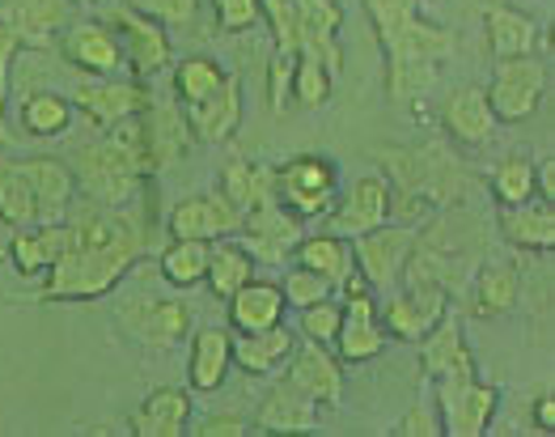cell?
<instances>
[{
	"label": "cell",
	"mask_w": 555,
	"mask_h": 437,
	"mask_svg": "<svg viewBox=\"0 0 555 437\" xmlns=\"http://www.w3.org/2000/svg\"><path fill=\"white\" fill-rule=\"evenodd\" d=\"M68 221V246L64 255L47 268L43 301H93L106 297L124 281L128 268H137V259L149 246V234L124 208H86Z\"/></svg>",
	"instance_id": "1"
},
{
	"label": "cell",
	"mask_w": 555,
	"mask_h": 437,
	"mask_svg": "<svg viewBox=\"0 0 555 437\" xmlns=\"http://www.w3.org/2000/svg\"><path fill=\"white\" fill-rule=\"evenodd\" d=\"M386 51V94L412 102L428 90L437 64L454 51V35L420 17V0H365Z\"/></svg>",
	"instance_id": "2"
},
{
	"label": "cell",
	"mask_w": 555,
	"mask_h": 437,
	"mask_svg": "<svg viewBox=\"0 0 555 437\" xmlns=\"http://www.w3.org/2000/svg\"><path fill=\"white\" fill-rule=\"evenodd\" d=\"M102 132H106L102 141L81 145L68 162L77 192L98 208H128L137 200V188L149 179L137 137V115L115 124V128H102Z\"/></svg>",
	"instance_id": "3"
},
{
	"label": "cell",
	"mask_w": 555,
	"mask_h": 437,
	"mask_svg": "<svg viewBox=\"0 0 555 437\" xmlns=\"http://www.w3.org/2000/svg\"><path fill=\"white\" fill-rule=\"evenodd\" d=\"M276 200L301 221H319L339 200V166L323 153H297L276 166Z\"/></svg>",
	"instance_id": "4"
},
{
	"label": "cell",
	"mask_w": 555,
	"mask_h": 437,
	"mask_svg": "<svg viewBox=\"0 0 555 437\" xmlns=\"http://www.w3.org/2000/svg\"><path fill=\"white\" fill-rule=\"evenodd\" d=\"M115 323L144 348H175L191 336V306L162 293H128L115 306Z\"/></svg>",
	"instance_id": "5"
},
{
	"label": "cell",
	"mask_w": 555,
	"mask_h": 437,
	"mask_svg": "<svg viewBox=\"0 0 555 437\" xmlns=\"http://www.w3.org/2000/svg\"><path fill=\"white\" fill-rule=\"evenodd\" d=\"M483 98H488L496 124H526L547 98V64L539 55L496 60V73H492Z\"/></svg>",
	"instance_id": "6"
},
{
	"label": "cell",
	"mask_w": 555,
	"mask_h": 437,
	"mask_svg": "<svg viewBox=\"0 0 555 437\" xmlns=\"http://www.w3.org/2000/svg\"><path fill=\"white\" fill-rule=\"evenodd\" d=\"M433 395H437V416H441V434L446 437H483L492 429L496 408H501V387L479 383V374L433 383Z\"/></svg>",
	"instance_id": "7"
},
{
	"label": "cell",
	"mask_w": 555,
	"mask_h": 437,
	"mask_svg": "<svg viewBox=\"0 0 555 437\" xmlns=\"http://www.w3.org/2000/svg\"><path fill=\"white\" fill-rule=\"evenodd\" d=\"M102 22L115 30V39H119V48H124V60H128L132 77L149 81V77H157L162 68L175 64V48H170L166 26L153 22V17H144V13H137L132 4H124V0L111 4Z\"/></svg>",
	"instance_id": "8"
},
{
	"label": "cell",
	"mask_w": 555,
	"mask_h": 437,
	"mask_svg": "<svg viewBox=\"0 0 555 437\" xmlns=\"http://www.w3.org/2000/svg\"><path fill=\"white\" fill-rule=\"evenodd\" d=\"M450 310V290L424 277H408V290L395 293L377 306V323L386 332V340H408L416 344L441 314Z\"/></svg>",
	"instance_id": "9"
},
{
	"label": "cell",
	"mask_w": 555,
	"mask_h": 437,
	"mask_svg": "<svg viewBox=\"0 0 555 437\" xmlns=\"http://www.w3.org/2000/svg\"><path fill=\"white\" fill-rule=\"evenodd\" d=\"M395 213V188L386 175H361L348 192H339V200L331 204V213L319 217L326 234H339V239H361L377 226H386Z\"/></svg>",
	"instance_id": "10"
},
{
	"label": "cell",
	"mask_w": 555,
	"mask_h": 437,
	"mask_svg": "<svg viewBox=\"0 0 555 437\" xmlns=\"http://www.w3.org/2000/svg\"><path fill=\"white\" fill-rule=\"evenodd\" d=\"M301 234H306V230H301V217L288 213L280 200H268V204L242 213V226H237L233 239L250 250L255 264L280 268V264L293 259V246L301 243Z\"/></svg>",
	"instance_id": "11"
},
{
	"label": "cell",
	"mask_w": 555,
	"mask_h": 437,
	"mask_svg": "<svg viewBox=\"0 0 555 437\" xmlns=\"http://www.w3.org/2000/svg\"><path fill=\"white\" fill-rule=\"evenodd\" d=\"M412 246H416V230L412 226H377L370 234L352 239V268L370 281L373 293H390L399 285L408 259H412Z\"/></svg>",
	"instance_id": "12"
},
{
	"label": "cell",
	"mask_w": 555,
	"mask_h": 437,
	"mask_svg": "<svg viewBox=\"0 0 555 437\" xmlns=\"http://www.w3.org/2000/svg\"><path fill=\"white\" fill-rule=\"evenodd\" d=\"M137 137H140V153H144V170L149 179L153 175H166L170 166L183 162V153L191 149L195 132L186 124V111L170 106V102H149L137 115Z\"/></svg>",
	"instance_id": "13"
},
{
	"label": "cell",
	"mask_w": 555,
	"mask_h": 437,
	"mask_svg": "<svg viewBox=\"0 0 555 437\" xmlns=\"http://www.w3.org/2000/svg\"><path fill=\"white\" fill-rule=\"evenodd\" d=\"M64 4L60 0H13L0 4V90L9 86V64L17 48H47L51 30L60 26Z\"/></svg>",
	"instance_id": "14"
},
{
	"label": "cell",
	"mask_w": 555,
	"mask_h": 437,
	"mask_svg": "<svg viewBox=\"0 0 555 437\" xmlns=\"http://www.w3.org/2000/svg\"><path fill=\"white\" fill-rule=\"evenodd\" d=\"M153 98L144 90V81L140 77H119V73L115 77H86L73 90V111H81L98 128H115V124L132 119Z\"/></svg>",
	"instance_id": "15"
},
{
	"label": "cell",
	"mask_w": 555,
	"mask_h": 437,
	"mask_svg": "<svg viewBox=\"0 0 555 437\" xmlns=\"http://www.w3.org/2000/svg\"><path fill=\"white\" fill-rule=\"evenodd\" d=\"M242 226V213L233 208L221 192L183 195L170 217H166V234L170 239H195V243H217V239H233Z\"/></svg>",
	"instance_id": "16"
},
{
	"label": "cell",
	"mask_w": 555,
	"mask_h": 437,
	"mask_svg": "<svg viewBox=\"0 0 555 437\" xmlns=\"http://www.w3.org/2000/svg\"><path fill=\"white\" fill-rule=\"evenodd\" d=\"M420 370L428 383H450V378H475V357L463 336V323L454 310H446L424 336H420Z\"/></svg>",
	"instance_id": "17"
},
{
	"label": "cell",
	"mask_w": 555,
	"mask_h": 437,
	"mask_svg": "<svg viewBox=\"0 0 555 437\" xmlns=\"http://www.w3.org/2000/svg\"><path fill=\"white\" fill-rule=\"evenodd\" d=\"M60 51L86 77H115V73L128 68L124 48H119V39H115V30L106 22H73L60 35Z\"/></svg>",
	"instance_id": "18"
},
{
	"label": "cell",
	"mask_w": 555,
	"mask_h": 437,
	"mask_svg": "<svg viewBox=\"0 0 555 437\" xmlns=\"http://www.w3.org/2000/svg\"><path fill=\"white\" fill-rule=\"evenodd\" d=\"M284 378L293 383L297 390H306L319 408H339V399H344V361L326 348V344H297L293 352H288V370H284Z\"/></svg>",
	"instance_id": "19"
},
{
	"label": "cell",
	"mask_w": 555,
	"mask_h": 437,
	"mask_svg": "<svg viewBox=\"0 0 555 437\" xmlns=\"http://www.w3.org/2000/svg\"><path fill=\"white\" fill-rule=\"evenodd\" d=\"M441 128H446V137L454 141V145L463 149H483L492 137H496V115H492V106H488V98L479 86H459L454 94L446 98V106H441Z\"/></svg>",
	"instance_id": "20"
},
{
	"label": "cell",
	"mask_w": 555,
	"mask_h": 437,
	"mask_svg": "<svg viewBox=\"0 0 555 437\" xmlns=\"http://www.w3.org/2000/svg\"><path fill=\"white\" fill-rule=\"evenodd\" d=\"M293 4H297V51L319 55L331 73H339L344 68V51L335 43L344 22L339 4L335 0H293Z\"/></svg>",
	"instance_id": "21"
},
{
	"label": "cell",
	"mask_w": 555,
	"mask_h": 437,
	"mask_svg": "<svg viewBox=\"0 0 555 437\" xmlns=\"http://www.w3.org/2000/svg\"><path fill=\"white\" fill-rule=\"evenodd\" d=\"M186 340H191V352H186V383H191V390L195 395L221 390L233 365V336L225 327H199Z\"/></svg>",
	"instance_id": "22"
},
{
	"label": "cell",
	"mask_w": 555,
	"mask_h": 437,
	"mask_svg": "<svg viewBox=\"0 0 555 437\" xmlns=\"http://www.w3.org/2000/svg\"><path fill=\"white\" fill-rule=\"evenodd\" d=\"M225 306H230L233 332H268L284 323V310H288L280 281H268V277H250L233 297H225Z\"/></svg>",
	"instance_id": "23"
},
{
	"label": "cell",
	"mask_w": 555,
	"mask_h": 437,
	"mask_svg": "<svg viewBox=\"0 0 555 437\" xmlns=\"http://www.w3.org/2000/svg\"><path fill=\"white\" fill-rule=\"evenodd\" d=\"M22 175L30 179L35 200H39V226L47 221H64L73 200H77V179H73V166L68 162H55V157H26L17 162Z\"/></svg>",
	"instance_id": "24"
},
{
	"label": "cell",
	"mask_w": 555,
	"mask_h": 437,
	"mask_svg": "<svg viewBox=\"0 0 555 437\" xmlns=\"http://www.w3.org/2000/svg\"><path fill=\"white\" fill-rule=\"evenodd\" d=\"M186 124L195 132V141L204 145H221L230 141L242 124V81L237 77H225V86L217 94H208L204 102L186 106Z\"/></svg>",
	"instance_id": "25"
},
{
	"label": "cell",
	"mask_w": 555,
	"mask_h": 437,
	"mask_svg": "<svg viewBox=\"0 0 555 437\" xmlns=\"http://www.w3.org/2000/svg\"><path fill=\"white\" fill-rule=\"evenodd\" d=\"M137 437H183L191 434V390L157 387L128 421Z\"/></svg>",
	"instance_id": "26"
},
{
	"label": "cell",
	"mask_w": 555,
	"mask_h": 437,
	"mask_svg": "<svg viewBox=\"0 0 555 437\" xmlns=\"http://www.w3.org/2000/svg\"><path fill=\"white\" fill-rule=\"evenodd\" d=\"M314 421H319V403L306 395V390H297L288 378H276L268 395H263V403H259V425L255 429H268V434H306V429H314Z\"/></svg>",
	"instance_id": "27"
},
{
	"label": "cell",
	"mask_w": 555,
	"mask_h": 437,
	"mask_svg": "<svg viewBox=\"0 0 555 437\" xmlns=\"http://www.w3.org/2000/svg\"><path fill=\"white\" fill-rule=\"evenodd\" d=\"M68 221H47V226H22V230H13V239H9V259H13V268L22 272V277H43L47 268L64 255V246H68Z\"/></svg>",
	"instance_id": "28"
},
{
	"label": "cell",
	"mask_w": 555,
	"mask_h": 437,
	"mask_svg": "<svg viewBox=\"0 0 555 437\" xmlns=\"http://www.w3.org/2000/svg\"><path fill=\"white\" fill-rule=\"evenodd\" d=\"M501 239L517 250H552L555 246V204L547 200H526L501 208Z\"/></svg>",
	"instance_id": "29"
},
{
	"label": "cell",
	"mask_w": 555,
	"mask_h": 437,
	"mask_svg": "<svg viewBox=\"0 0 555 437\" xmlns=\"http://www.w3.org/2000/svg\"><path fill=\"white\" fill-rule=\"evenodd\" d=\"M297 348V336L276 323L268 332H237L233 336V365L246 374H272L288 361V352Z\"/></svg>",
	"instance_id": "30"
},
{
	"label": "cell",
	"mask_w": 555,
	"mask_h": 437,
	"mask_svg": "<svg viewBox=\"0 0 555 437\" xmlns=\"http://www.w3.org/2000/svg\"><path fill=\"white\" fill-rule=\"evenodd\" d=\"M217 192L225 195L237 213L259 208V204L276 200V166H259V162H246V157H230L225 170H221V188Z\"/></svg>",
	"instance_id": "31"
},
{
	"label": "cell",
	"mask_w": 555,
	"mask_h": 437,
	"mask_svg": "<svg viewBox=\"0 0 555 437\" xmlns=\"http://www.w3.org/2000/svg\"><path fill=\"white\" fill-rule=\"evenodd\" d=\"M483 30H488V48L496 60H509V55H534L543 30L534 17H526L521 9H509V4H496L488 9L483 17Z\"/></svg>",
	"instance_id": "32"
},
{
	"label": "cell",
	"mask_w": 555,
	"mask_h": 437,
	"mask_svg": "<svg viewBox=\"0 0 555 437\" xmlns=\"http://www.w3.org/2000/svg\"><path fill=\"white\" fill-rule=\"evenodd\" d=\"M288 264H301L310 272H319L331 290H339V281L352 272V243L339 239V234H301V243L293 246V259Z\"/></svg>",
	"instance_id": "33"
},
{
	"label": "cell",
	"mask_w": 555,
	"mask_h": 437,
	"mask_svg": "<svg viewBox=\"0 0 555 437\" xmlns=\"http://www.w3.org/2000/svg\"><path fill=\"white\" fill-rule=\"evenodd\" d=\"M259 272V264L250 259V250L237 243V239H217V243L208 246V268H204V285L212 297H233V293L242 290L250 277Z\"/></svg>",
	"instance_id": "34"
},
{
	"label": "cell",
	"mask_w": 555,
	"mask_h": 437,
	"mask_svg": "<svg viewBox=\"0 0 555 437\" xmlns=\"http://www.w3.org/2000/svg\"><path fill=\"white\" fill-rule=\"evenodd\" d=\"M517 268L505 264V259H488L479 272H475V281H470V306H475V314H483V319H492V314H505L517 306Z\"/></svg>",
	"instance_id": "35"
},
{
	"label": "cell",
	"mask_w": 555,
	"mask_h": 437,
	"mask_svg": "<svg viewBox=\"0 0 555 437\" xmlns=\"http://www.w3.org/2000/svg\"><path fill=\"white\" fill-rule=\"evenodd\" d=\"M17 124H22L26 137L51 141V137H60V132L73 128V98L51 94V90H35V94L22 98V106H17Z\"/></svg>",
	"instance_id": "36"
},
{
	"label": "cell",
	"mask_w": 555,
	"mask_h": 437,
	"mask_svg": "<svg viewBox=\"0 0 555 437\" xmlns=\"http://www.w3.org/2000/svg\"><path fill=\"white\" fill-rule=\"evenodd\" d=\"M0 221L9 230L39 226V200L17 162H0Z\"/></svg>",
	"instance_id": "37"
},
{
	"label": "cell",
	"mask_w": 555,
	"mask_h": 437,
	"mask_svg": "<svg viewBox=\"0 0 555 437\" xmlns=\"http://www.w3.org/2000/svg\"><path fill=\"white\" fill-rule=\"evenodd\" d=\"M208 246L212 243H195V239H170V246H162L157 268H162V277H166V285H175V290H195V285H204Z\"/></svg>",
	"instance_id": "38"
},
{
	"label": "cell",
	"mask_w": 555,
	"mask_h": 437,
	"mask_svg": "<svg viewBox=\"0 0 555 437\" xmlns=\"http://www.w3.org/2000/svg\"><path fill=\"white\" fill-rule=\"evenodd\" d=\"M225 68L217 64V60H208V55H186L175 64V98L183 102V106H195V102H204L208 94H217L221 86H225Z\"/></svg>",
	"instance_id": "39"
},
{
	"label": "cell",
	"mask_w": 555,
	"mask_h": 437,
	"mask_svg": "<svg viewBox=\"0 0 555 437\" xmlns=\"http://www.w3.org/2000/svg\"><path fill=\"white\" fill-rule=\"evenodd\" d=\"M488 188H492L501 208L534 200V162H526V157H501L488 170Z\"/></svg>",
	"instance_id": "40"
},
{
	"label": "cell",
	"mask_w": 555,
	"mask_h": 437,
	"mask_svg": "<svg viewBox=\"0 0 555 437\" xmlns=\"http://www.w3.org/2000/svg\"><path fill=\"white\" fill-rule=\"evenodd\" d=\"M331 90H335V73L326 68L319 55L297 51V64H293V102L301 111H319V106H326Z\"/></svg>",
	"instance_id": "41"
},
{
	"label": "cell",
	"mask_w": 555,
	"mask_h": 437,
	"mask_svg": "<svg viewBox=\"0 0 555 437\" xmlns=\"http://www.w3.org/2000/svg\"><path fill=\"white\" fill-rule=\"evenodd\" d=\"M339 323H344V301L331 293L323 301H314V306H306V310H297V327H301V336L314 344H335L339 336Z\"/></svg>",
	"instance_id": "42"
},
{
	"label": "cell",
	"mask_w": 555,
	"mask_h": 437,
	"mask_svg": "<svg viewBox=\"0 0 555 437\" xmlns=\"http://www.w3.org/2000/svg\"><path fill=\"white\" fill-rule=\"evenodd\" d=\"M280 290H284V301H288L293 310H306V306H314V301H323V297L335 293L319 272H310V268H301V264H288V272L280 277Z\"/></svg>",
	"instance_id": "43"
},
{
	"label": "cell",
	"mask_w": 555,
	"mask_h": 437,
	"mask_svg": "<svg viewBox=\"0 0 555 437\" xmlns=\"http://www.w3.org/2000/svg\"><path fill=\"white\" fill-rule=\"evenodd\" d=\"M124 4H132L137 13L162 22L166 30H186L199 17V0H124Z\"/></svg>",
	"instance_id": "44"
},
{
	"label": "cell",
	"mask_w": 555,
	"mask_h": 437,
	"mask_svg": "<svg viewBox=\"0 0 555 437\" xmlns=\"http://www.w3.org/2000/svg\"><path fill=\"white\" fill-rule=\"evenodd\" d=\"M212 9H217V22H221L225 35H246V30H255L263 22V4L259 0H212Z\"/></svg>",
	"instance_id": "45"
},
{
	"label": "cell",
	"mask_w": 555,
	"mask_h": 437,
	"mask_svg": "<svg viewBox=\"0 0 555 437\" xmlns=\"http://www.w3.org/2000/svg\"><path fill=\"white\" fill-rule=\"evenodd\" d=\"M390 434L395 437H437L441 434V416H437L433 408L416 403V408H408V412L399 416V425H395Z\"/></svg>",
	"instance_id": "46"
},
{
	"label": "cell",
	"mask_w": 555,
	"mask_h": 437,
	"mask_svg": "<svg viewBox=\"0 0 555 437\" xmlns=\"http://www.w3.org/2000/svg\"><path fill=\"white\" fill-rule=\"evenodd\" d=\"M191 429H195L199 437H242V434H250V425H246L237 412H212V416L195 421Z\"/></svg>",
	"instance_id": "47"
},
{
	"label": "cell",
	"mask_w": 555,
	"mask_h": 437,
	"mask_svg": "<svg viewBox=\"0 0 555 437\" xmlns=\"http://www.w3.org/2000/svg\"><path fill=\"white\" fill-rule=\"evenodd\" d=\"M534 192H539V200L555 204V162L552 157H543V162L534 166Z\"/></svg>",
	"instance_id": "48"
},
{
	"label": "cell",
	"mask_w": 555,
	"mask_h": 437,
	"mask_svg": "<svg viewBox=\"0 0 555 437\" xmlns=\"http://www.w3.org/2000/svg\"><path fill=\"white\" fill-rule=\"evenodd\" d=\"M534 421H539L543 434H555V395L552 390H543V395L534 399Z\"/></svg>",
	"instance_id": "49"
},
{
	"label": "cell",
	"mask_w": 555,
	"mask_h": 437,
	"mask_svg": "<svg viewBox=\"0 0 555 437\" xmlns=\"http://www.w3.org/2000/svg\"><path fill=\"white\" fill-rule=\"evenodd\" d=\"M0 124H4V90H0Z\"/></svg>",
	"instance_id": "50"
},
{
	"label": "cell",
	"mask_w": 555,
	"mask_h": 437,
	"mask_svg": "<svg viewBox=\"0 0 555 437\" xmlns=\"http://www.w3.org/2000/svg\"><path fill=\"white\" fill-rule=\"evenodd\" d=\"M73 4H102V0H73Z\"/></svg>",
	"instance_id": "51"
}]
</instances>
